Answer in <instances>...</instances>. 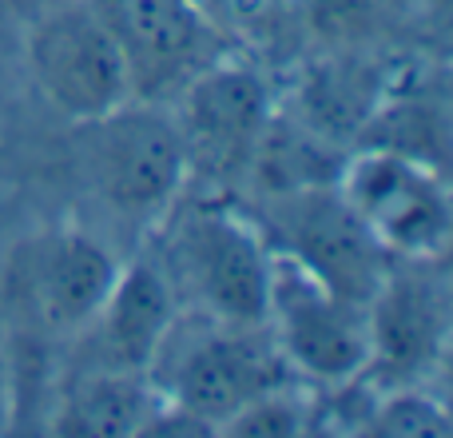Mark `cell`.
Instances as JSON below:
<instances>
[{
  "label": "cell",
  "mask_w": 453,
  "mask_h": 438,
  "mask_svg": "<svg viewBox=\"0 0 453 438\" xmlns=\"http://www.w3.org/2000/svg\"><path fill=\"white\" fill-rule=\"evenodd\" d=\"M159 255L151 263L172 283L183 311L223 323H263L274 247L255 215L231 196L183 192L159 219Z\"/></svg>",
  "instance_id": "cell-1"
},
{
  "label": "cell",
  "mask_w": 453,
  "mask_h": 438,
  "mask_svg": "<svg viewBox=\"0 0 453 438\" xmlns=\"http://www.w3.org/2000/svg\"><path fill=\"white\" fill-rule=\"evenodd\" d=\"M148 379L164 403L215 434L247 403L282 383H295L298 375L287 367L263 323H223L180 307Z\"/></svg>",
  "instance_id": "cell-2"
},
{
  "label": "cell",
  "mask_w": 453,
  "mask_h": 438,
  "mask_svg": "<svg viewBox=\"0 0 453 438\" xmlns=\"http://www.w3.org/2000/svg\"><path fill=\"white\" fill-rule=\"evenodd\" d=\"M167 108L188 156V192L234 196L247 188L258 144L279 112V96L266 72L250 56L226 52Z\"/></svg>",
  "instance_id": "cell-3"
},
{
  "label": "cell",
  "mask_w": 453,
  "mask_h": 438,
  "mask_svg": "<svg viewBox=\"0 0 453 438\" xmlns=\"http://www.w3.org/2000/svg\"><path fill=\"white\" fill-rule=\"evenodd\" d=\"M76 132L80 176L116 219L159 223L188 192V156L167 104L127 100Z\"/></svg>",
  "instance_id": "cell-4"
},
{
  "label": "cell",
  "mask_w": 453,
  "mask_h": 438,
  "mask_svg": "<svg viewBox=\"0 0 453 438\" xmlns=\"http://www.w3.org/2000/svg\"><path fill=\"white\" fill-rule=\"evenodd\" d=\"M24 60L48 108L72 124L132 100L124 56L96 0H36L24 24Z\"/></svg>",
  "instance_id": "cell-5"
},
{
  "label": "cell",
  "mask_w": 453,
  "mask_h": 438,
  "mask_svg": "<svg viewBox=\"0 0 453 438\" xmlns=\"http://www.w3.org/2000/svg\"><path fill=\"white\" fill-rule=\"evenodd\" d=\"M263 327L287 367L319 391L362 379L366 371V303L326 287L279 251L271 267Z\"/></svg>",
  "instance_id": "cell-6"
},
{
  "label": "cell",
  "mask_w": 453,
  "mask_h": 438,
  "mask_svg": "<svg viewBox=\"0 0 453 438\" xmlns=\"http://www.w3.org/2000/svg\"><path fill=\"white\" fill-rule=\"evenodd\" d=\"M334 184L394 259H446L453 231L446 168L358 144Z\"/></svg>",
  "instance_id": "cell-7"
},
{
  "label": "cell",
  "mask_w": 453,
  "mask_h": 438,
  "mask_svg": "<svg viewBox=\"0 0 453 438\" xmlns=\"http://www.w3.org/2000/svg\"><path fill=\"white\" fill-rule=\"evenodd\" d=\"M258 227L279 255L295 259L303 271L358 303H366L390 271L394 255L346 204L334 180L258 199Z\"/></svg>",
  "instance_id": "cell-8"
},
{
  "label": "cell",
  "mask_w": 453,
  "mask_h": 438,
  "mask_svg": "<svg viewBox=\"0 0 453 438\" xmlns=\"http://www.w3.org/2000/svg\"><path fill=\"white\" fill-rule=\"evenodd\" d=\"M370 355L362 379L374 387L430 383L449 351L446 259H394L366 299Z\"/></svg>",
  "instance_id": "cell-9"
},
{
  "label": "cell",
  "mask_w": 453,
  "mask_h": 438,
  "mask_svg": "<svg viewBox=\"0 0 453 438\" xmlns=\"http://www.w3.org/2000/svg\"><path fill=\"white\" fill-rule=\"evenodd\" d=\"M124 56L132 100L172 104L234 44L199 0H96Z\"/></svg>",
  "instance_id": "cell-10"
},
{
  "label": "cell",
  "mask_w": 453,
  "mask_h": 438,
  "mask_svg": "<svg viewBox=\"0 0 453 438\" xmlns=\"http://www.w3.org/2000/svg\"><path fill=\"white\" fill-rule=\"evenodd\" d=\"M119 259L84 227H56L20 247L12 283L20 307L52 335H76L111 291Z\"/></svg>",
  "instance_id": "cell-11"
},
{
  "label": "cell",
  "mask_w": 453,
  "mask_h": 438,
  "mask_svg": "<svg viewBox=\"0 0 453 438\" xmlns=\"http://www.w3.org/2000/svg\"><path fill=\"white\" fill-rule=\"evenodd\" d=\"M180 299L151 259L119 263L116 283L96 307V315L76 331L80 367L76 371H132L148 375L159 343L167 339Z\"/></svg>",
  "instance_id": "cell-12"
},
{
  "label": "cell",
  "mask_w": 453,
  "mask_h": 438,
  "mask_svg": "<svg viewBox=\"0 0 453 438\" xmlns=\"http://www.w3.org/2000/svg\"><path fill=\"white\" fill-rule=\"evenodd\" d=\"M159 391L132 371H76L52 415L56 434H148Z\"/></svg>",
  "instance_id": "cell-13"
},
{
  "label": "cell",
  "mask_w": 453,
  "mask_h": 438,
  "mask_svg": "<svg viewBox=\"0 0 453 438\" xmlns=\"http://www.w3.org/2000/svg\"><path fill=\"white\" fill-rule=\"evenodd\" d=\"M358 144L370 148H390L402 156L426 160L434 168H446V148H449V104L441 84H406L390 72L378 108L370 112L366 128L358 132Z\"/></svg>",
  "instance_id": "cell-14"
},
{
  "label": "cell",
  "mask_w": 453,
  "mask_h": 438,
  "mask_svg": "<svg viewBox=\"0 0 453 438\" xmlns=\"http://www.w3.org/2000/svg\"><path fill=\"white\" fill-rule=\"evenodd\" d=\"M449 426L453 423H449L446 399L434 395L430 383H406V387H374V399H370L362 434L441 438V434H449Z\"/></svg>",
  "instance_id": "cell-15"
}]
</instances>
